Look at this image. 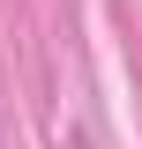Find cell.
<instances>
[{
    "instance_id": "1",
    "label": "cell",
    "mask_w": 142,
    "mask_h": 149,
    "mask_svg": "<svg viewBox=\"0 0 142 149\" xmlns=\"http://www.w3.org/2000/svg\"><path fill=\"white\" fill-rule=\"evenodd\" d=\"M67 149H82V142H67Z\"/></svg>"
}]
</instances>
